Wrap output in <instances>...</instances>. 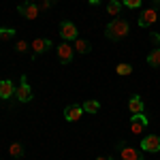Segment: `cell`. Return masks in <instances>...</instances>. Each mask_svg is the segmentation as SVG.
<instances>
[{
  "label": "cell",
  "instance_id": "cell-1",
  "mask_svg": "<svg viewBox=\"0 0 160 160\" xmlns=\"http://www.w3.org/2000/svg\"><path fill=\"white\" fill-rule=\"evenodd\" d=\"M128 32H130L128 22L120 19V17H115L113 22H109L107 28H105V37L109 38V41H122L124 37H128Z\"/></svg>",
  "mask_w": 160,
  "mask_h": 160
},
{
  "label": "cell",
  "instance_id": "cell-2",
  "mask_svg": "<svg viewBox=\"0 0 160 160\" xmlns=\"http://www.w3.org/2000/svg\"><path fill=\"white\" fill-rule=\"evenodd\" d=\"M141 149L143 152H149V154L160 152V137L158 135H145L141 139Z\"/></svg>",
  "mask_w": 160,
  "mask_h": 160
},
{
  "label": "cell",
  "instance_id": "cell-3",
  "mask_svg": "<svg viewBox=\"0 0 160 160\" xmlns=\"http://www.w3.org/2000/svg\"><path fill=\"white\" fill-rule=\"evenodd\" d=\"M158 22V11L154 9V7H149L145 11L141 13V17H139V28H152V26Z\"/></svg>",
  "mask_w": 160,
  "mask_h": 160
},
{
  "label": "cell",
  "instance_id": "cell-4",
  "mask_svg": "<svg viewBox=\"0 0 160 160\" xmlns=\"http://www.w3.org/2000/svg\"><path fill=\"white\" fill-rule=\"evenodd\" d=\"M73 56H75V47L68 43V41H64V43L58 45V60H60L62 64H71Z\"/></svg>",
  "mask_w": 160,
  "mask_h": 160
},
{
  "label": "cell",
  "instance_id": "cell-5",
  "mask_svg": "<svg viewBox=\"0 0 160 160\" xmlns=\"http://www.w3.org/2000/svg\"><path fill=\"white\" fill-rule=\"evenodd\" d=\"M130 130H132V132H135V135H141V132H143V130H145V128H148V118H145V115H143V113H135V115H132V118H130Z\"/></svg>",
  "mask_w": 160,
  "mask_h": 160
},
{
  "label": "cell",
  "instance_id": "cell-6",
  "mask_svg": "<svg viewBox=\"0 0 160 160\" xmlns=\"http://www.w3.org/2000/svg\"><path fill=\"white\" fill-rule=\"evenodd\" d=\"M17 13L24 15L26 19H37L38 13H41V7L38 4H32V2H24V4L17 7Z\"/></svg>",
  "mask_w": 160,
  "mask_h": 160
},
{
  "label": "cell",
  "instance_id": "cell-7",
  "mask_svg": "<svg viewBox=\"0 0 160 160\" xmlns=\"http://www.w3.org/2000/svg\"><path fill=\"white\" fill-rule=\"evenodd\" d=\"M77 26L73 24V22H62L60 26V37L64 38V41H77Z\"/></svg>",
  "mask_w": 160,
  "mask_h": 160
},
{
  "label": "cell",
  "instance_id": "cell-8",
  "mask_svg": "<svg viewBox=\"0 0 160 160\" xmlns=\"http://www.w3.org/2000/svg\"><path fill=\"white\" fill-rule=\"evenodd\" d=\"M15 96H17L19 102H30V100H32V90H30L28 83H26V77H22V83H19L17 90H15Z\"/></svg>",
  "mask_w": 160,
  "mask_h": 160
},
{
  "label": "cell",
  "instance_id": "cell-9",
  "mask_svg": "<svg viewBox=\"0 0 160 160\" xmlns=\"http://www.w3.org/2000/svg\"><path fill=\"white\" fill-rule=\"evenodd\" d=\"M51 45H53V43H51L49 38H34V41H32V60L37 58L38 53H45Z\"/></svg>",
  "mask_w": 160,
  "mask_h": 160
},
{
  "label": "cell",
  "instance_id": "cell-10",
  "mask_svg": "<svg viewBox=\"0 0 160 160\" xmlns=\"http://www.w3.org/2000/svg\"><path fill=\"white\" fill-rule=\"evenodd\" d=\"M81 115H83V107L81 105H68L64 109V120L66 122H77Z\"/></svg>",
  "mask_w": 160,
  "mask_h": 160
},
{
  "label": "cell",
  "instance_id": "cell-11",
  "mask_svg": "<svg viewBox=\"0 0 160 160\" xmlns=\"http://www.w3.org/2000/svg\"><path fill=\"white\" fill-rule=\"evenodd\" d=\"M120 156H122V160H143V154H141L139 149L130 148V145H126V148L120 149Z\"/></svg>",
  "mask_w": 160,
  "mask_h": 160
},
{
  "label": "cell",
  "instance_id": "cell-12",
  "mask_svg": "<svg viewBox=\"0 0 160 160\" xmlns=\"http://www.w3.org/2000/svg\"><path fill=\"white\" fill-rule=\"evenodd\" d=\"M128 109H130L132 115H135V113H143V98H141L139 94H132L130 100H128Z\"/></svg>",
  "mask_w": 160,
  "mask_h": 160
},
{
  "label": "cell",
  "instance_id": "cell-13",
  "mask_svg": "<svg viewBox=\"0 0 160 160\" xmlns=\"http://www.w3.org/2000/svg\"><path fill=\"white\" fill-rule=\"evenodd\" d=\"M13 94H15V86H13V81H9V79L0 81V98H11Z\"/></svg>",
  "mask_w": 160,
  "mask_h": 160
},
{
  "label": "cell",
  "instance_id": "cell-14",
  "mask_svg": "<svg viewBox=\"0 0 160 160\" xmlns=\"http://www.w3.org/2000/svg\"><path fill=\"white\" fill-rule=\"evenodd\" d=\"M122 0H109V4H107V13H109L111 17H118L120 11H122Z\"/></svg>",
  "mask_w": 160,
  "mask_h": 160
},
{
  "label": "cell",
  "instance_id": "cell-15",
  "mask_svg": "<svg viewBox=\"0 0 160 160\" xmlns=\"http://www.w3.org/2000/svg\"><path fill=\"white\" fill-rule=\"evenodd\" d=\"M9 154H11L13 158H22V156H24V145H22L19 141L11 143V148H9Z\"/></svg>",
  "mask_w": 160,
  "mask_h": 160
},
{
  "label": "cell",
  "instance_id": "cell-16",
  "mask_svg": "<svg viewBox=\"0 0 160 160\" xmlns=\"http://www.w3.org/2000/svg\"><path fill=\"white\" fill-rule=\"evenodd\" d=\"M148 64L149 66H160V47L158 49H152L148 53Z\"/></svg>",
  "mask_w": 160,
  "mask_h": 160
},
{
  "label": "cell",
  "instance_id": "cell-17",
  "mask_svg": "<svg viewBox=\"0 0 160 160\" xmlns=\"http://www.w3.org/2000/svg\"><path fill=\"white\" fill-rule=\"evenodd\" d=\"M81 107H83L86 113H96V111L100 109V102H98V100H92V98H90V100H86Z\"/></svg>",
  "mask_w": 160,
  "mask_h": 160
},
{
  "label": "cell",
  "instance_id": "cell-18",
  "mask_svg": "<svg viewBox=\"0 0 160 160\" xmlns=\"http://www.w3.org/2000/svg\"><path fill=\"white\" fill-rule=\"evenodd\" d=\"M75 51H77V53H88V51H90V43L83 41V38H77V41H75Z\"/></svg>",
  "mask_w": 160,
  "mask_h": 160
},
{
  "label": "cell",
  "instance_id": "cell-19",
  "mask_svg": "<svg viewBox=\"0 0 160 160\" xmlns=\"http://www.w3.org/2000/svg\"><path fill=\"white\" fill-rule=\"evenodd\" d=\"M15 37V28H0V41H11Z\"/></svg>",
  "mask_w": 160,
  "mask_h": 160
},
{
  "label": "cell",
  "instance_id": "cell-20",
  "mask_svg": "<svg viewBox=\"0 0 160 160\" xmlns=\"http://www.w3.org/2000/svg\"><path fill=\"white\" fill-rule=\"evenodd\" d=\"M115 73L122 75V77H126V75L132 73V66H130V64H126V62H122V64H118V66H115Z\"/></svg>",
  "mask_w": 160,
  "mask_h": 160
},
{
  "label": "cell",
  "instance_id": "cell-21",
  "mask_svg": "<svg viewBox=\"0 0 160 160\" xmlns=\"http://www.w3.org/2000/svg\"><path fill=\"white\" fill-rule=\"evenodd\" d=\"M124 7H128V9H139L141 7V0H122Z\"/></svg>",
  "mask_w": 160,
  "mask_h": 160
},
{
  "label": "cell",
  "instance_id": "cell-22",
  "mask_svg": "<svg viewBox=\"0 0 160 160\" xmlns=\"http://www.w3.org/2000/svg\"><path fill=\"white\" fill-rule=\"evenodd\" d=\"M15 49L19 51V53H24V51H28V43H26V41H17V45H15Z\"/></svg>",
  "mask_w": 160,
  "mask_h": 160
},
{
  "label": "cell",
  "instance_id": "cell-23",
  "mask_svg": "<svg viewBox=\"0 0 160 160\" xmlns=\"http://www.w3.org/2000/svg\"><path fill=\"white\" fill-rule=\"evenodd\" d=\"M53 2H56V0H43V4H41V11H47L49 7H53Z\"/></svg>",
  "mask_w": 160,
  "mask_h": 160
},
{
  "label": "cell",
  "instance_id": "cell-24",
  "mask_svg": "<svg viewBox=\"0 0 160 160\" xmlns=\"http://www.w3.org/2000/svg\"><path fill=\"white\" fill-rule=\"evenodd\" d=\"M152 43L160 45V34H158V32H152Z\"/></svg>",
  "mask_w": 160,
  "mask_h": 160
},
{
  "label": "cell",
  "instance_id": "cell-25",
  "mask_svg": "<svg viewBox=\"0 0 160 160\" xmlns=\"http://www.w3.org/2000/svg\"><path fill=\"white\" fill-rule=\"evenodd\" d=\"M96 160H113V158H111V156H98Z\"/></svg>",
  "mask_w": 160,
  "mask_h": 160
},
{
  "label": "cell",
  "instance_id": "cell-26",
  "mask_svg": "<svg viewBox=\"0 0 160 160\" xmlns=\"http://www.w3.org/2000/svg\"><path fill=\"white\" fill-rule=\"evenodd\" d=\"M88 2H90V4H100L102 0H88Z\"/></svg>",
  "mask_w": 160,
  "mask_h": 160
},
{
  "label": "cell",
  "instance_id": "cell-27",
  "mask_svg": "<svg viewBox=\"0 0 160 160\" xmlns=\"http://www.w3.org/2000/svg\"><path fill=\"white\" fill-rule=\"evenodd\" d=\"M160 7V0H154V9H158Z\"/></svg>",
  "mask_w": 160,
  "mask_h": 160
},
{
  "label": "cell",
  "instance_id": "cell-28",
  "mask_svg": "<svg viewBox=\"0 0 160 160\" xmlns=\"http://www.w3.org/2000/svg\"><path fill=\"white\" fill-rule=\"evenodd\" d=\"M26 2H32V4H37V0H26Z\"/></svg>",
  "mask_w": 160,
  "mask_h": 160
}]
</instances>
